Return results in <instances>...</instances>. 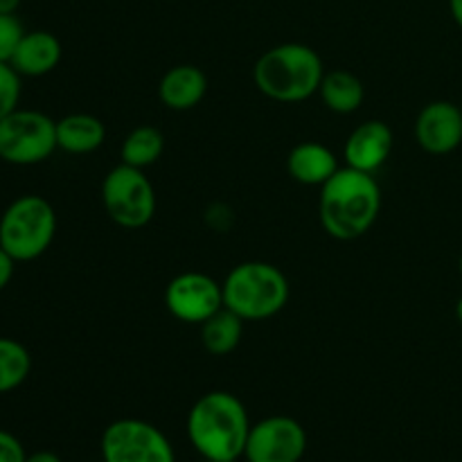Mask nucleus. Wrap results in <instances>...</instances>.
<instances>
[{
  "label": "nucleus",
  "mask_w": 462,
  "mask_h": 462,
  "mask_svg": "<svg viewBox=\"0 0 462 462\" xmlns=\"http://www.w3.org/2000/svg\"><path fill=\"white\" fill-rule=\"evenodd\" d=\"M21 5V0H0V14H14Z\"/></svg>",
  "instance_id": "bb28decb"
},
{
  "label": "nucleus",
  "mask_w": 462,
  "mask_h": 462,
  "mask_svg": "<svg viewBox=\"0 0 462 462\" xmlns=\"http://www.w3.org/2000/svg\"><path fill=\"white\" fill-rule=\"evenodd\" d=\"M208 77L192 63H179L162 75L158 84V97L171 111H189L206 97Z\"/></svg>",
  "instance_id": "ddd939ff"
},
{
  "label": "nucleus",
  "mask_w": 462,
  "mask_h": 462,
  "mask_svg": "<svg viewBox=\"0 0 462 462\" xmlns=\"http://www.w3.org/2000/svg\"><path fill=\"white\" fill-rule=\"evenodd\" d=\"M14 266H16V260L0 246V291L12 282L14 278Z\"/></svg>",
  "instance_id": "b1692460"
},
{
  "label": "nucleus",
  "mask_w": 462,
  "mask_h": 462,
  "mask_svg": "<svg viewBox=\"0 0 462 462\" xmlns=\"http://www.w3.org/2000/svg\"><path fill=\"white\" fill-rule=\"evenodd\" d=\"M242 334L244 320L226 307L201 323V343L212 356H226L237 350Z\"/></svg>",
  "instance_id": "a211bd4d"
},
{
  "label": "nucleus",
  "mask_w": 462,
  "mask_h": 462,
  "mask_svg": "<svg viewBox=\"0 0 462 462\" xmlns=\"http://www.w3.org/2000/svg\"><path fill=\"white\" fill-rule=\"evenodd\" d=\"M165 305L180 323L201 325L224 310V287L208 273L185 271L167 284Z\"/></svg>",
  "instance_id": "1a4fd4ad"
},
{
  "label": "nucleus",
  "mask_w": 462,
  "mask_h": 462,
  "mask_svg": "<svg viewBox=\"0 0 462 462\" xmlns=\"http://www.w3.org/2000/svg\"><path fill=\"white\" fill-rule=\"evenodd\" d=\"M25 462H61V458L52 451H36V454L27 456Z\"/></svg>",
  "instance_id": "393cba45"
},
{
  "label": "nucleus",
  "mask_w": 462,
  "mask_h": 462,
  "mask_svg": "<svg viewBox=\"0 0 462 462\" xmlns=\"http://www.w3.org/2000/svg\"><path fill=\"white\" fill-rule=\"evenodd\" d=\"M57 235V212L48 199L23 194L0 217V246L16 262H32L43 255Z\"/></svg>",
  "instance_id": "39448f33"
},
{
  "label": "nucleus",
  "mask_w": 462,
  "mask_h": 462,
  "mask_svg": "<svg viewBox=\"0 0 462 462\" xmlns=\"http://www.w3.org/2000/svg\"><path fill=\"white\" fill-rule=\"evenodd\" d=\"M61 61V43L52 32H25L9 66L21 77H43Z\"/></svg>",
  "instance_id": "4468645a"
},
{
  "label": "nucleus",
  "mask_w": 462,
  "mask_h": 462,
  "mask_svg": "<svg viewBox=\"0 0 462 462\" xmlns=\"http://www.w3.org/2000/svg\"><path fill=\"white\" fill-rule=\"evenodd\" d=\"M102 203L113 224L126 230L144 228L156 215V192L144 170L120 162L102 183Z\"/></svg>",
  "instance_id": "423d86ee"
},
{
  "label": "nucleus",
  "mask_w": 462,
  "mask_h": 462,
  "mask_svg": "<svg viewBox=\"0 0 462 462\" xmlns=\"http://www.w3.org/2000/svg\"><path fill=\"white\" fill-rule=\"evenodd\" d=\"M382 210V188L368 171L341 167L320 188L319 215L325 233L352 242L368 233Z\"/></svg>",
  "instance_id": "f257e3e1"
},
{
  "label": "nucleus",
  "mask_w": 462,
  "mask_h": 462,
  "mask_svg": "<svg viewBox=\"0 0 462 462\" xmlns=\"http://www.w3.org/2000/svg\"><path fill=\"white\" fill-rule=\"evenodd\" d=\"M415 140L433 156L456 152L462 144V108L447 99L427 104L415 120Z\"/></svg>",
  "instance_id": "9b49d317"
},
{
  "label": "nucleus",
  "mask_w": 462,
  "mask_h": 462,
  "mask_svg": "<svg viewBox=\"0 0 462 462\" xmlns=\"http://www.w3.org/2000/svg\"><path fill=\"white\" fill-rule=\"evenodd\" d=\"M32 370V356L23 343L0 337V395L25 383Z\"/></svg>",
  "instance_id": "aec40b11"
},
{
  "label": "nucleus",
  "mask_w": 462,
  "mask_h": 462,
  "mask_svg": "<svg viewBox=\"0 0 462 462\" xmlns=\"http://www.w3.org/2000/svg\"><path fill=\"white\" fill-rule=\"evenodd\" d=\"M458 269H460V275H462V253H460V260H458Z\"/></svg>",
  "instance_id": "c85d7f7f"
},
{
  "label": "nucleus",
  "mask_w": 462,
  "mask_h": 462,
  "mask_svg": "<svg viewBox=\"0 0 462 462\" xmlns=\"http://www.w3.org/2000/svg\"><path fill=\"white\" fill-rule=\"evenodd\" d=\"M27 454L21 440L9 431L0 429V462H25Z\"/></svg>",
  "instance_id": "5701e85b"
},
{
  "label": "nucleus",
  "mask_w": 462,
  "mask_h": 462,
  "mask_svg": "<svg viewBox=\"0 0 462 462\" xmlns=\"http://www.w3.org/2000/svg\"><path fill=\"white\" fill-rule=\"evenodd\" d=\"M393 147H395V135H393L391 126L382 120H365L347 135L343 158L352 170L374 174L386 165Z\"/></svg>",
  "instance_id": "f8f14e48"
},
{
  "label": "nucleus",
  "mask_w": 462,
  "mask_h": 462,
  "mask_svg": "<svg viewBox=\"0 0 462 462\" xmlns=\"http://www.w3.org/2000/svg\"><path fill=\"white\" fill-rule=\"evenodd\" d=\"M319 95L329 111L347 116V113L359 111L365 99V88L364 81L355 72L338 68V70L325 72Z\"/></svg>",
  "instance_id": "f3484780"
},
{
  "label": "nucleus",
  "mask_w": 462,
  "mask_h": 462,
  "mask_svg": "<svg viewBox=\"0 0 462 462\" xmlns=\"http://www.w3.org/2000/svg\"><path fill=\"white\" fill-rule=\"evenodd\" d=\"M325 77L323 59L305 43H282L266 50L253 68L257 90L273 102H305L319 93Z\"/></svg>",
  "instance_id": "7ed1b4c3"
},
{
  "label": "nucleus",
  "mask_w": 462,
  "mask_h": 462,
  "mask_svg": "<svg viewBox=\"0 0 462 462\" xmlns=\"http://www.w3.org/2000/svg\"><path fill=\"white\" fill-rule=\"evenodd\" d=\"M106 140V126L88 113H72L57 120V147L66 153H93Z\"/></svg>",
  "instance_id": "dca6fc26"
},
{
  "label": "nucleus",
  "mask_w": 462,
  "mask_h": 462,
  "mask_svg": "<svg viewBox=\"0 0 462 462\" xmlns=\"http://www.w3.org/2000/svg\"><path fill=\"white\" fill-rule=\"evenodd\" d=\"M456 319H458V323L462 325V296L458 298V302H456Z\"/></svg>",
  "instance_id": "cd10ccee"
},
{
  "label": "nucleus",
  "mask_w": 462,
  "mask_h": 462,
  "mask_svg": "<svg viewBox=\"0 0 462 462\" xmlns=\"http://www.w3.org/2000/svg\"><path fill=\"white\" fill-rule=\"evenodd\" d=\"M460 108H462V106H460Z\"/></svg>",
  "instance_id": "c756f323"
},
{
  "label": "nucleus",
  "mask_w": 462,
  "mask_h": 462,
  "mask_svg": "<svg viewBox=\"0 0 462 462\" xmlns=\"http://www.w3.org/2000/svg\"><path fill=\"white\" fill-rule=\"evenodd\" d=\"M23 36H25V27L18 21L16 14H0V61H12Z\"/></svg>",
  "instance_id": "4be33fe9"
},
{
  "label": "nucleus",
  "mask_w": 462,
  "mask_h": 462,
  "mask_svg": "<svg viewBox=\"0 0 462 462\" xmlns=\"http://www.w3.org/2000/svg\"><path fill=\"white\" fill-rule=\"evenodd\" d=\"M102 458L104 462H176L165 433L135 418L108 424L102 436Z\"/></svg>",
  "instance_id": "6e6552de"
},
{
  "label": "nucleus",
  "mask_w": 462,
  "mask_h": 462,
  "mask_svg": "<svg viewBox=\"0 0 462 462\" xmlns=\"http://www.w3.org/2000/svg\"><path fill=\"white\" fill-rule=\"evenodd\" d=\"M21 102V75L9 63L0 61V120L16 111Z\"/></svg>",
  "instance_id": "412c9836"
},
{
  "label": "nucleus",
  "mask_w": 462,
  "mask_h": 462,
  "mask_svg": "<svg viewBox=\"0 0 462 462\" xmlns=\"http://www.w3.org/2000/svg\"><path fill=\"white\" fill-rule=\"evenodd\" d=\"M165 152V135L161 129L152 125L135 126L129 135L125 138L120 147V158L125 165L138 167V170H147Z\"/></svg>",
  "instance_id": "6ab92c4d"
},
{
  "label": "nucleus",
  "mask_w": 462,
  "mask_h": 462,
  "mask_svg": "<svg viewBox=\"0 0 462 462\" xmlns=\"http://www.w3.org/2000/svg\"><path fill=\"white\" fill-rule=\"evenodd\" d=\"M224 307L237 314L242 320H266L287 307L289 280L271 262H242L235 266L226 280Z\"/></svg>",
  "instance_id": "20e7f679"
},
{
  "label": "nucleus",
  "mask_w": 462,
  "mask_h": 462,
  "mask_svg": "<svg viewBox=\"0 0 462 462\" xmlns=\"http://www.w3.org/2000/svg\"><path fill=\"white\" fill-rule=\"evenodd\" d=\"M57 147V120L41 111L16 108L0 120V161L9 165H39Z\"/></svg>",
  "instance_id": "0eeeda50"
},
{
  "label": "nucleus",
  "mask_w": 462,
  "mask_h": 462,
  "mask_svg": "<svg viewBox=\"0 0 462 462\" xmlns=\"http://www.w3.org/2000/svg\"><path fill=\"white\" fill-rule=\"evenodd\" d=\"M305 451V427L287 415H271L251 427L244 458L248 462H300Z\"/></svg>",
  "instance_id": "9d476101"
},
{
  "label": "nucleus",
  "mask_w": 462,
  "mask_h": 462,
  "mask_svg": "<svg viewBox=\"0 0 462 462\" xmlns=\"http://www.w3.org/2000/svg\"><path fill=\"white\" fill-rule=\"evenodd\" d=\"M449 12L456 25L462 30V0H449Z\"/></svg>",
  "instance_id": "a878e982"
},
{
  "label": "nucleus",
  "mask_w": 462,
  "mask_h": 462,
  "mask_svg": "<svg viewBox=\"0 0 462 462\" xmlns=\"http://www.w3.org/2000/svg\"><path fill=\"white\" fill-rule=\"evenodd\" d=\"M251 420L246 406L228 391H210L194 402L188 415V438L210 462H235L246 449Z\"/></svg>",
  "instance_id": "f03ea898"
},
{
  "label": "nucleus",
  "mask_w": 462,
  "mask_h": 462,
  "mask_svg": "<svg viewBox=\"0 0 462 462\" xmlns=\"http://www.w3.org/2000/svg\"><path fill=\"white\" fill-rule=\"evenodd\" d=\"M287 170L296 183L323 188L341 170V165L332 149L310 140V143H300L291 149L287 158Z\"/></svg>",
  "instance_id": "2eb2a0df"
}]
</instances>
